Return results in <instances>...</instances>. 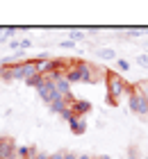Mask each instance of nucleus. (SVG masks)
Returning <instances> with one entry per match:
<instances>
[{
  "mask_svg": "<svg viewBox=\"0 0 148 159\" xmlns=\"http://www.w3.org/2000/svg\"><path fill=\"white\" fill-rule=\"evenodd\" d=\"M105 82H107V102L109 105H118V100L125 93H130V89H132L118 73H105Z\"/></svg>",
  "mask_w": 148,
  "mask_h": 159,
  "instance_id": "obj_1",
  "label": "nucleus"
},
{
  "mask_svg": "<svg viewBox=\"0 0 148 159\" xmlns=\"http://www.w3.org/2000/svg\"><path fill=\"white\" fill-rule=\"evenodd\" d=\"M78 70H80V82H100L103 77H105V70L98 68V66H93V64H89V61H82V59H78Z\"/></svg>",
  "mask_w": 148,
  "mask_h": 159,
  "instance_id": "obj_2",
  "label": "nucleus"
},
{
  "mask_svg": "<svg viewBox=\"0 0 148 159\" xmlns=\"http://www.w3.org/2000/svg\"><path fill=\"white\" fill-rule=\"evenodd\" d=\"M128 105H130V111L139 114V116H146V114H148V98L141 96V93L135 91V89H130V100H128Z\"/></svg>",
  "mask_w": 148,
  "mask_h": 159,
  "instance_id": "obj_3",
  "label": "nucleus"
},
{
  "mask_svg": "<svg viewBox=\"0 0 148 159\" xmlns=\"http://www.w3.org/2000/svg\"><path fill=\"white\" fill-rule=\"evenodd\" d=\"M16 141L12 139V136H0V159H7L9 155H14V150H16Z\"/></svg>",
  "mask_w": 148,
  "mask_h": 159,
  "instance_id": "obj_4",
  "label": "nucleus"
},
{
  "mask_svg": "<svg viewBox=\"0 0 148 159\" xmlns=\"http://www.w3.org/2000/svg\"><path fill=\"white\" fill-rule=\"evenodd\" d=\"M71 111H73V116L87 118V114L91 111V102H87V100H73L71 102Z\"/></svg>",
  "mask_w": 148,
  "mask_h": 159,
  "instance_id": "obj_5",
  "label": "nucleus"
},
{
  "mask_svg": "<svg viewBox=\"0 0 148 159\" xmlns=\"http://www.w3.org/2000/svg\"><path fill=\"white\" fill-rule=\"evenodd\" d=\"M69 127H71V132H73V134H84V129H87V118L71 116V120H69Z\"/></svg>",
  "mask_w": 148,
  "mask_h": 159,
  "instance_id": "obj_6",
  "label": "nucleus"
},
{
  "mask_svg": "<svg viewBox=\"0 0 148 159\" xmlns=\"http://www.w3.org/2000/svg\"><path fill=\"white\" fill-rule=\"evenodd\" d=\"M18 155H21V159H36L39 157L34 146H18Z\"/></svg>",
  "mask_w": 148,
  "mask_h": 159,
  "instance_id": "obj_7",
  "label": "nucleus"
},
{
  "mask_svg": "<svg viewBox=\"0 0 148 159\" xmlns=\"http://www.w3.org/2000/svg\"><path fill=\"white\" fill-rule=\"evenodd\" d=\"M98 57H103V59H116V52L112 48H103V50H98Z\"/></svg>",
  "mask_w": 148,
  "mask_h": 159,
  "instance_id": "obj_8",
  "label": "nucleus"
},
{
  "mask_svg": "<svg viewBox=\"0 0 148 159\" xmlns=\"http://www.w3.org/2000/svg\"><path fill=\"white\" fill-rule=\"evenodd\" d=\"M80 39H84V32L82 30H73L71 32V41H80Z\"/></svg>",
  "mask_w": 148,
  "mask_h": 159,
  "instance_id": "obj_9",
  "label": "nucleus"
},
{
  "mask_svg": "<svg viewBox=\"0 0 148 159\" xmlns=\"http://www.w3.org/2000/svg\"><path fill=\"white\" fill-rule=\"evenodd\" d=\"M116 66L121 70H130V61L128 59H116Z\"/></svg>",
  "mask_w": 148,
  "mask_h": 159,
  "instance_id": "obj_10",
  "label": "nucleus"
},
{
  "mask_svg": "<svg viewBox=\"0 0 148 159\" xmlns=\"http://www.w3.org/2000/svg\"><path fill=\"white\" fill-rule=\"evenodd\" d=\"M137 64H139V66H144V68H148V55H139L137 57Z\"/></svg>",
  "mask_w": 148,
  "mask_h": 159,
  "instance_id": "obj_11",
  "label": "nucleus"
},
{
  "mask_svg": "<svg viewBox=\"0 0 148 159\" xmlns=\"http://www.w3.org/2000/svg\"><path fill=\"white\" fill-rule=\"evenodd\" d=\"M32 46V41L30 39H23V41H18V50H25V48H30Z\"/></svg>",
  "mask_w": 148,
  "mask_h": 159,
  "instance_id": "obj_12",
  "label": "nucleus"
},
{
  "mask_svg": "<svg viewBox=\"0 0 148 159\" xmlns=\"http://www.w3.org/2000/svg\"><path fill=\"white\" fill-rule=\"evenodd\" d=\"M62 159H78V155L69 152V150H62Z\"/></svg>",
  "mask_w": 148,
  "mask_h": 159,
  "instance_id": "obj_13",
  "label": "nucleus"
},
{
  "mask_svg": "<svg viewBox=\"0 0 148 159\" xmlns=\"http://www.w3.org/2000/svg\"><path fill=\"white\" fill-rule=\"evenodd\" d=\"M128 159H137V148H130V157Z\"/></svg>",
  "mask_w": 148,
  "mask_h": 159,
  "instance_id": "obj_14",
  "label": "nucleus"
},
{
  "mask_svg": "<svg viewBox=\"0 0 148 159\" xmlns=\"http://www.w3.org/2000/svg\"><path fill=\"white\" fill-rule=\"evenodd\" d=\"M78 159H93V157H89V155H78Z\"/></svg>",
  "mask_w": 148,
  "mask_h": 159,
  "instance_id": "obj_15",
  "label": "nucleus"
},
{
  "mask_svg": "<svg viewBox=\"0 0 148 159\" xmlns=\"http://www.w3.org/2000/svg\"><path fill=\"white\" fill-rule=\"evenodd\" d=\"M96 159H112V157H107V155H100V157H96Z\"/></svg>",
  "mask_w": 148,
  "mask_h": 159,
  "instance_id": "obj_16",
  "label": "nucleus"
},
{
  "mask_svg": "<svg viewBox=\"0 0 148 159\" xmlns=\"http://www.w3.org/2000/svg\"><path fill=\"white\" fill-rule=\"evenodd\" d=\"M36 159H48V155H41V152H39V157H36Z\"/></svg>",
  "mask_w": 148,
  "mask_h": 159,
  "instance_id": "obj_17",
  "label": "nucleus"
},
{
  "mask_svg": "<svg viewBox=\"0 0 148 159\" xmlns=\"http://www.w3.org/2000/svg\"><path fill=\"white\" fill-rule=\"evenodd\" d=\"M146 159H148V155H146Z\"/></svg>",
  "mask_w": 148,
  "mask_h": 159,
  "instance_id": "obj_18",
  "label": "nucleus"
},
{
  "mask_svg": "<svg viewBox=\"0 0 148 159\" xmlns=\"http://www.w3.org/2000/svg\"><path fill=\"white\" fill-rule=\"evenodd\" d=\"M146 116H148V114H146Z\"/></svg>",
  "mask_w": 148,
  "mask_h": 159,
  "instance_id": "obj_19",
  "label": "nucleus"
}]
</instances>
